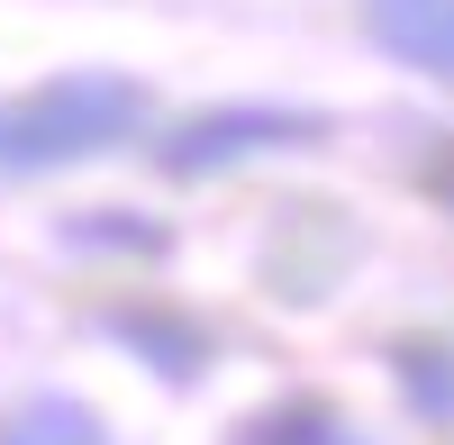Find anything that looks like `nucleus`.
I'll use <instances>...</instances> for the list:
<instances>
[{"instance_id":"1","label":"nucleus","mask_w":454,"mask_h":445,"mask_svg":"<svg viewBox=\"0 0 454 445\" xmlns=\"http://www.w3.org/2000/svg\"><path fill=\"white\" fill-rule=\"evenodd\" d=\"M145 119V91L128 73H64V82H36L27 100L0 109V173H64L91 164L109 145H128Z\"/></svg>"},{"instance_id":"2","label":"nucleus","mask_w":454,"mask_h":445,"mask_svg":"<svg viewBox=\"0 0 454 445\" xmlns=\"http://www.w3.org/2000/svg\"><path fill=\"white\" fill-rule=\"evenodd\" d=\"M309 137H327L309 109H200L192 128H173L164 137V173H218V164H246V155H263V145H309Z\"/></svg>"},{"instance_id":"3","label":"nucleus","mask_w":454,"mask_h":445,"mask_svg":"<svg viewBox=\"0 0 454 445\" xmlns=\"http://www.w3.org/2000/svg\"><path fill=\"white\" fill-rule=\"evenodd\" d=\"M364 27L382 36V55H400L409 73L454 82V0H364Z\"/></svg>"},{"instance_id":"4","label":"nucleus","mask_w":454,"mask_h":445,"mask_svg":"<svg viewBox=\"0 0 454 445\" xmlns=\"http://www.w3.org/2000/svg\"><path fill=\"white\" fill-rule=\"evenodd\" d=\"M10 445H109V436L82 400H36V410L10 418Z\"/></svg>"}]
</instances>
